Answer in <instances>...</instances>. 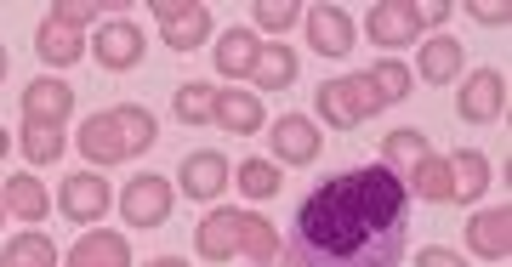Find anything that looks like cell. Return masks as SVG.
<instances>
[{
	"mask_svg": "<svg viewBox=\"0 0 512 267\" xmlns=\"http://www.w3.org/2000/svg\"><path fill=\"white\" fill-rule=\"evenodd\" d=\"M410 245V194L387 165H353L319 182L291 222L302 267H399Z\"/></svg>",
	"mask_w": 512,
	"mask_h": 267,
	"instance_id": "1",
	"label": "cell"
},
{
	"mask_svg": "<svg viewBox=\"0 0 512 267\" xmlns=\"http://www.w3.org/2000/svg\"><path fill=\"white\" fill-rule=\"evenodd\" d=\"M194 250L205 262H228V256H251L256 267H302L291 245L274 233V222H262L256 211H211L194 228Z\"/></svg>",
	"mask_w": 512,
	"mask_h": 267,
	"instance_id": "2",
	"label": "cell"
},
{
	"mask_svg": "<svg viewBox=\"0 0 512 267\" xmlns=\"http://www.w3.org/2000/svg\"><path fill=\"white\" fill-rule=\"evenodd\" d=\"M97 12H103V0H63V6H52L46 23H40V35H35L40 63H52V69L80 63L86 57V29L97 23Z\"/></svg>",
	"mask_w": 512,
	"mask_h": 267,
	"instance_id": "3",
	"label": "cell"
},
{
	"mask_svg": "<svg viewBox=\"0 0 512 267\" xmlns=\"http://www.w3.org/2000/svg\"><path fill=\"white\" fill-rule=\"evenodd\" d=\"M154 23L171 52H194L211 40V6L205 0H154Z\"/></svg>",
	"mask_w": 512,
	"mask_h": 267,
	"instance_id": "4",
	"label": "cell"
},
{
	"mask_svg": "<svg viewBox=\"0 0 512 267\" xmlns=\"http://www.w3.org/2000/svg\"><path fill=\"white\" fill-rule=\"evenodd\" d=\"M74 114V86L40 74L23 86V131H63V120Z\"/></svg>",
	"mask_w": 512,
	"mask_h": 267,
	"instance_id": "5",
	"label": "cell"
},
{
	"mask_svg": "<svg viewBox=\"0 0 512 267\" xmlns=\"http://www.w3.org/2000/svg\"><path fill=\"white\" fill-rule=\"evenodd\" d=\"M456 114L467 125H495L507 114V74L501 69H478L467 86L456 91Z\"/></svg>",
	"mask_w": 512,
	"mask_h": 267,
	"instance_id": "6",
	"label": "cell"
},
{
	"mask_svg": "<svg viewBox=\"0 0 512 267\" xmlns=\"http://www.w3.org/2000/svg\"><path fill=\"white\" fill-rule=\"evenodd\" d=\"M80 154H86V165H97V171L131 160V137H126V125H120L114 108L109 114H92V120L80 125Z\"/></svg>",
	"mask_w": 512,
	"mask_h": 267,
	"instance_id": "7",
	"label": "cell"
},
{
	"mask_svg": "<svg viewBox=\"0 0 512 267\" xmlns=\"http://www.w3.org/2000/svg\"><path fill=\"white\" fill-rule=\"evenodd\" d=\"M171 199H177L171 177H131L126 194H120V211H126L131 228H160L171 216Z\"/></svg>",
	"mask_w": 512,
	"mask_h": 267,
	"instance_id": "8",
	"label": "cell"
},
{
	"mask_svg": "<svg viewBox=\"0 0 512 267\" xmlns=\"http://www.w3.org/2000/svg\"><path fill=\"white\" fill-rule=\"evenodd\" d=\"M92 57H97L109 74L137 69V63H143V29H137L131 18H109V23L92 35Z\"/></svg>",
	"mask_w": 512,
	"mask_h": 267,
	"instance_id": "9",
	"label": "cell"
},
{
	"mask_svg": "<svg viewBox=\"0 0 512 267\" xmlns=\"http://www.w3.org/2000/svg\"><path fill=\"white\" fill-rule=\"evenodd\" d=\"M353 86H359V103H365V120H370L376 108H387V103H404V97H410V69L387 57V63H376V69L353 74Z\"/></svg>",
	"mask_w": 512,
	"mask_h": 267,
	"instance_id": "10",
	"label": "cell"
},
{
	"mask_svg": "<svg viewBox=\"0 0 512 267\" xmlns=\"http://www.w3.org/2000/svg\"><path fill=\"white\" fill-rule=\"evenodd\" d=\"M365 35L376 40V46H404V40L421 35V18H416V0H382V6H370L365 18Z\"/></svg>",
	"mask_w": 512,
	"mask_h": 267,
	"instance_id": "11",
	"label": "cell"
},
{
	"mask_svg": "<svg viewBox=\"0 0 512 267\" xmlns=\"http://www.w3.org/2000/svg\"><path fill=\"white\" fill-rule=\"evenodd\" d=\"M57 205H63V216H69V222H103V211L114 205L109 177H92V171H80V177L63 182Z\"/></svg>",
	"mask_w": 512,
	"mask_h": 267,
	"instance_id": "12",
	"label": "cell"
},
{
	"mask_svg": "<svg viewBox=\"0 0 512 267\" xmlns=\"http://www.w3.org/2000/svg\"><path fill=\"white\" fill-rule=\"evenodd\" d=\"M319 148H325V137H319V125H313L308 114H285V120H274V160L313 165L319 160Z\"/></svg>",
	"mask_w": 512,
	"mask_h": 267,
	"instance_id": "13",
	"label": "cell"
},
{
	"mask_svg": "<svg viewBox=\"0 0 512 267\" xmlns=\"http://www.w3.org/2000/svg\"><path fill=\"white\" fill-rule=\"evenodd\" d=\"M308 18V40L319 57H348L353 52V18L342 12V6H313V12H302Z\"/></svg>",
	"mask_w": 512,
	"mask_h": 267,
	"instance_id": "14",
	"label": "cell"
},
{
	"mask_svg": "<svg viewBox=\"0 0 512 267\" xmlns=\"http://www.w3.org/2000/svg\"><path fill=\"white\" fill-rule=\"evenodd\" d=\"M183 194L188 199H217L228 194V160H222L217 148H194V154H183Z\"/></svg>",
	"mask_w": 512,
	"mask_h": 267,
	"instance_id": "15",
	"label": "cell"
},
{
	"mask_svg": "<svg viewBox=\"0 0 512 267\" xmlns=\"http://www.w3.org/2000/svg\"><path fill=\"white\" fill-rule=\"evenodd\" d=\"M63 267H131L126 233H109V228L80 233V239H74V250L63 256Z\"/></svg>",
	"mask_w": 512,
	"mask_h": 267,
	"instance_id": "16",
	"label": "cell"
},
{
	"mask_svg": "<svg viewBox=\"0 0 512 267\" xmlns=\"http://www.w3.org/2000/svg\"><path fill=\"white\" fill-rule=\"evenodd\" d=\"M467 245H473V256H484V262H507L512 256V211L501 205V211H478L473 222H467Z\"/></svg>",
	"mask_w": 512,
	"mask_h": 267,
	"instance_id": "17",
	"label": "cell"
},
{
	"mask_svg": "<svg viewBox=\"0 0 512 267\" xmlns=\"http://www.w3.org/2000/svg\"><path fill=\"white\" fill-rule=\"evenodd\" d=\"M319 120L336 125V131H353V125H365V103H359V86L348 80H325L319 86Z\"/></svg>",
	"mask_w": 512,
	"mask_h": 267,
	"instance_id": "18",
	"label": "cell"
},
{
	"mask_svg": "<svg viewBox=\"0 0 512 267\" xmlns=\"http://www.w3.org/2000/svg\"><path fill=\"white\" fill-rule=\"evenodd\" d=\"M461 40H450V35H433V40H421V52H416V74L427 80V86H450L461 74Z\"/></svg>",
	"mask_w": 512,
	"mask_h": 267,
	"instance_id": "19",
	"label": "cell"
},
{
	"mask_svg": "<svg viewBox=\"0 0 512 267\" xmlns=\"http://www.w3.org/2000/svg\"><path fill=\"white\" fill-rule=\"evenodd\" d=\"M262 46H268V40H256V29H228V35L217 40V74H228V80H251Z\"/></svg>",
	"mask_w": 512,
	"mask_h": 267,
	"instance_id": "20",
	"label": "cell"
},
{
	"mask_svg": "<svg viewBox=\"0 0 512 267\" xmlns=\"http://www.w3.org/2000/svg\"><path fill=\"white\" fill-rule=\"evenodd\" d=\"M211 125L234 131V137L262 131V97H256V91H217V114H211Z\"/></svg>",
	"mask_w": 512,
	"mask_h": 267,
	"instance_id": "21",
	"label": "cell"
},
{
	"mask_svg": "<svg viewBox=\"0 0 512 267\" xmlns=\"http://www.w3.org/2000/svg\"><path fill=\"white\" fill-rule=\"evenodd\" d=\"M484 188H490V160H484L478 148L450 154V199H456V205H473Z\"/></svg>",
	"mask_w": 512,
	"mask_h": 267,
	"instance_id": "22",
	"label": "cell"
},
{
	"mask_svg": "<svg viewBox=\"0 0 512 267\" xmlns=\"http://www.w3.org/2000/svg\"><path fill=\"white\" fill-rule=\"evenodd\" d=\"M427 154H433V148H427V131H410V125H404V131H387L382 137V165L399 182L410 177V165H421Z\"/></svg>",
	"mask_w": 512,
	"mask_h": 267,
	"instance_id": "23",
	"label": "cell"
},
{
	"mask_svg": "<svg viewBox=\"0 0 512 267\" xmlns=\"http://www.w3.org/2000/svg\"><path fill=\"white\" fill-rule=\"evenodd\" d=\"M404 194H410V199H433V205H444V199H450V160L427 154L421 165H410V177H404Z\"/></svg>",
	"mask_w": 512,
	"mask_h": 267,
	"instance_id": "24",
	"label": "cell"
},
{
	"mask_svg": "<svg viewBox=\"0 0 512 267\" xmlns=\"http://www.w3.org/2000/svg\"><path fill=\"white\" fill-rule=\"evenodd\" d=\"M296 80V52L291 46H262V57H256V69H251V86L256 91H285Z\"/></svg>",
	"mask_w": 512,
	"mask_h": 267,
	"instance_id": "25",
	"label": "cell"
},
{
	"mask_svg": "<svg viewBox=\"0 0 512 267\" xmlns=\"http://www.w3.org/2000/svg\"><path fill=\"white\" fill-rule=\"evenodd\" d=\"M0 199H6V211L18 216V222H46V188L35 177H12L0 188Z\"/></svg>",
	"mask_w": 512,
	"mask_h": 267,
	"instance_id": "26",
	"label": "cell"
},
{
	"mask_svg": "<svg viewBox=\"0 0 512 267\" xmlns=\"http://www.w3.org/2000/svg\"><path fill=\"white\" fill-rule=\"evenodd\" d=\"M0 267H57V245L46 233H18L12 245L0 250Z\"/></svg>",
	"mask_w": 512,
	"mask_h": 267,
	"instance_id": "27",
	"label": "cell"
},
{
	"mask_svg": "<svg viewBox=\"0 0 512 267\" xmlns=\"http://www.w3.org/2000/svg\"><path fill=\"white\" fill-rule=\"evenodd\" d=\"M234 182H239V188H245L251 199H274L285 177H279V165H274V160H239V165H234Z\"/></svg>",
	"mask_w": 512,
	"mask_h": 267,
	"instance_id": "28",
	"label": "cell"
},
{
	"mask_svg": "<svg viewBox=\"0 0 512 267\" xmlns=\"http://www.w3.org/2000/svg\"><path fill=\"white\" fill-rule=\"evenodd\" d=\"M211 114H217V86L188 80V86L177 91V120L183 125H211Z\"/></svg>",
	"mask_w": 512,
	"mask_h": 267,
	"instance_id": "29",
	"label": "cell"
},
{
	"mask_svg": "<svg viewBox=\"0 0 512 267\" xmlns=\"http://www.w3.org/2000/svg\"><path fill=\"white\" fill-rule=\"evenodd\" d=\"M114 114H120V125H126L131 154H148V148H154V137H160V125H154V114H148V108H137V103L114 108Z\"/></svg>",
	"mask_w": 512,
	"mask_h": 267,
	"instance_id": "30",
	"label": "cell"
},
{
	"mask_svg": "<svg viewBox=\"0 0 512 267\" xmlns=\"http://www.w3.org/2000/svg\"><path fill=\"white\" fill-rule=\"evenodd\" d=\"M251 18H256V29H268V35H285L291 23H302V6H296V0H256Z\"/></svg>",
	"mask_w": 512,
	"mask_h": 267,
	"instance_id": "31",
	"label": "cell"
},
{
	"mask_svg": "<svg viewBox=\"0 0 512 267\" xmlns=\"http://www.w3.org/2000/svg\"><path fill=\"white\" fill-rule=\"evenodd\" d=\"M23 154H29L35 165L63 160V131H23Z\"/></svg>",
	"mask_w": 512,
	"mask_h": 267,
	"instance_id": "32",
	"label": "cell"
},
{
	"mask_svg": "<svg viewBox=\"0 0 512 267\" xmlns=\"http://www.w3.org/2000/svg\"><path fill=\"white\" fill-rule=\"evenodd\" d=\"M416 267H467V262H461L456 250H444V245H427V250L416 256Z\"/></svg>",
	"mask_w": 512,
	"mask_h": 267,
	"instance_id": "33",
	"label": "cell"
},
{
	"mask_svg": "<svg viewBox=\"0 0 512 267\" xmlns=\"http://www.w3.org/2000/svg\"><path fill=\"white\" fill-rule=\"evenodd\" d=\"M416 18H421V29H433V23L450 18V6L444 0H416Z\"/></svg>",
	"mask_w": 512,
	"mask_h": 267,
	"instance_id": "34",
	"label": "cell"
},
{
	"mask_svg": "<svg viewBox=\"0 0 512 267\" xmlns=\"http://www.w3.org/2000/svg\"><path fill=\"white\" fill-rule=\"evenodd\" d=\"M473 18L478 23H507L512 12H507V6H473Z\"/></svg>",
	"mask_w": 512,
	"mask_h": 267,
	"instance_id": "35",
	"label": "cell"
},
{
	"mask_svg": "<svg viewBox=\"0 0 512 267\" xmlns=\"http://www.w3.org/2000/svg\"><path fill=\"white\" fill-rule=\"evenodd\" d=\"M148 267H188V262H183V256H154Z\"/></svg>",
	"mask_w": 512,
	"mask_h": 267,
	"instance_id": "36",
	"label": "cell"
},
{
	"mask_svg": "<svg viewBox=\"0 0 512 267\" xmlns=\"http://www.w3.org/2000/svg\"><path fill=\"white\" fill-rule=\"evenodd\" d=\"M0 160H6V131H0Z\"/></svg>",
	"mask_w": 512,
	"mask_h": 267,
	"instance_id": "37",
	"label": "cell"
},
{
	"mask_svg": "<svg viewBox=\"0 0 512 267\" xmlns=\"http://www.w3.org/2000/svg\"><path fill=\"white\" fill-rule=\"evenodd\" d=\"M0 74H6V46H0Z\"/></svg>",
	"mask_w": 512,
	"mask_h": 267,
	"instance_id": "38",
	"label": "cell"
},
{
	"mask_svg": "<svg viewBox=\"0 0 512 267\" xmlns=\"http://www.w3.org/2000/svg\"><path fill=\"white\" fill-rule=\"evenodd\" d=\"M0 211H6V199H0Z\"/></svg>",
	"mask_w": 512,
	"mask_h": 267,
	"instance_id": "39",
	"label": "cell"
}]
</instances>
